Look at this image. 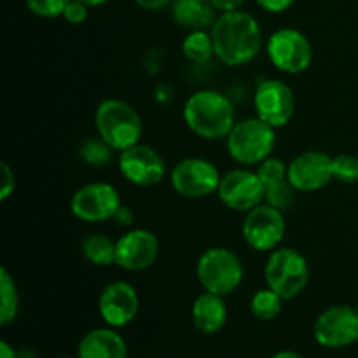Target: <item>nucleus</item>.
I'll return each mask as SVG.
<instances>
[{"instance_id":"nucleus-1","label":"nucleus","mask_w":358,"mask_h":358,"mask_svg":"<svg viewBox=\"0 0 358 358\" xmlns=\"http://www.w3.org/2000/svg\"><path fill=\"white\" fill-rule=\"evenodd\" d=\"M219 62L226 66H243L257 58L262 49L259 21L247 10L220 13L210 30Z\"/></svg>"},{"instance_id":"nucleus-2","label":"nucleus","mask_w":358,"mask_h":358,"mask_svg":"<svg viewBox=\"0 0 358 358\" xmlns=\"http://www.w3.org/2000/svg\"><path fill=\"white\" fill-rule=\"evenodd\" d=\"M182 114L187 128L205 140L227 138L236 124V112L231 100L213 90L192 93L185 100Z\"/></svg>"},{"instance_id":"nucleus-3","label":"nucleus","mask_w":358,"mask_h":358,"mask_svg":"<svg viewBox=\"0 0 358 358\" xmlns=\"http://www.w3.org/2000/svg\"><path fill=\"white\" fill-rule=\"evenodd\" d=\"M94 126L98 135L119 152L136 145L143 133L138 112L117 98H108L98 105L94 112Z\"/></svg>"},{"instance_id":"nucleus-4","label":"nucleus","mask_w":358,"mask_h":358,"mask_svg":"<svg viewBox=\"0 0 358 358\" xmlns=\"http://www.w3.org/2000/svg\"><path fill=\"white\" fill-rule=\"evenodd\" d=\"M227 152L236 163L254 166L271 156L276 145V128L255 117L243 119L234 124L226 138Z\"/></svg>"},{"instance_id":"nucleus-5","label":"nucleus","mask_w":358,"mask_h":358,"mask_svg":"<svg viewBox=\"0 0 358 358\" xmlns=\"http://www.w3.org/2000/svg\"><path fill=\"white\" fill-rule=\"evenodd\" d=\"M196 276L205 292L226 297L241 285L245 269L241 259L233 250L213 247L199 255L196 262Z\"/></svg>"},{"instance_id":"nucleus-6","label":"nucleus","mask_w":358,"mask_h":358,"mask_svg":"<svg viewBox=\"0 0 358 358\" xmlns=\"http://www.w3.org/2000/svg\"><path fill=\"white\" fill-rule=\"evenodd\" d=\"M266 285L289 301L299 296L310 282L306 257L294 248H276L269 252L264 266Z\"/></svg>"},{"instance_id":"nucleus-7","label":"nucleus","mask_w":358,"mask_h":358,"mask_svg":"<svg viewBox=\"0 0 358 358\" xmlns=\"http://www.w3.org/2000/svg\"><path fill=\"white\" fill-rule=\"evenodd\" d=\"M266 52L273 66L289 76L306 72L313 62L310 38L296 28H280L269 35Z\"/></svg>"},{"instance_id":"nucleus-8","label":"nucleus","mask_w":358,"mask_h":358,"mask_svg":"<svg viewBox=\"0 0 358 358\" xmlns=\"http://www.w3.org/2000/svg\"><path fill=\"white\" fill-rule=\"evenodd\" d=\"M219 168L203 157H185L178 161L170 173L171 187L177 194L189 199H201L217 194L220 185Z\"/></svg>"},{"instance_id":"nucleus-9","label":"nucleus","mask_w":358,"mask_h":358,"mask_svg":"<svg viewBox=\"0 0 358 358\" xmlns=\"http://www.w3.org/2000/svg\"><path fill=\"white\" fill-rule=\"evenodd\" d=\"M121 205V196L114 185L107 182H93L73 192L70 212L83 222L98 224L114 219Z\"/></svg>"},{"instance_id":"nucleus-10","label":"nucleus","mask_w":358,"mask_h":358,"mask_svg":"<svg viewBox=\"0 0 358 358\" xmlns=\"http://www.w3.org/2000/svg\"><path fill=\"white\" fill-rule=\"evenodd\" d=\"M287 224L282 210L261 203L247 212L241 226L243 240L255 252H273L285 238Z\"/></svg>"},{"instance_id":"nucleus-11","label":"nucleus","mask_w":358,"mask_h":358,"mask_svg":"<svg viewBox=\"0 0 358 358\" xmlns=\"http://www.w3.org/2000/svg\"><path fill=\"white\" fill-rule=\"evenodd\" d=\"M220 203L233 212H250L266 199V187L259 175L247 168L227 171L217 189Z\"/></svg>"},{"instance_id":"nucleus-12","label":"nucleus","mask_w":358,"mask_h":358,"mask_svg":"<svg viewBox=\"0 0 358 358\" xmlns=\"http://www.w3.org/2000/svg\"><path fill=\"white\" fill-rule=\"evenodd\" d=\"M119 171L122 177L138 187H152L166 177L163 156L145 143H136L119 154Z\"/></svg>"},{"instance_id":"nucleus-13","label":"nucleus","mask_w":358,"mask_h":358,"mask_svg":"<svg viewBox=\"0 0 358 358\" xmlns=\"http://www.w3.org/2000/svg\"><path fill=\"white\" fill-rule=\"evenodd\" d=\"M255 115L273 128H283L296 112V98L289 84L278 79L262 80L254 94Z\"/></svg>"},{"instance_id":"nucleus-14","label":"nucleus","mask_w":358,"mask_h":358,"mask_svg":"<svg viewBox=\"0 0 358 358\" xmlns=\"http://www.w3.org/2000/svg\"><path fill=\"white\" fill-rule=\"evenodd\" d=\"M313 334L325 348H345L358 343V311L345 304L329 308L318 315Z\"/></svg>"},{"instance_id":"nucleus-15","label":"nucleus","mask_w":358,"mask_h":358,"mask_svg":"<svg viewBox=\"0 0 358 358\" xmlns=\"http://www.w3.org/2000/svg\"><path fill=\"white\" fill-rule=\"evenodd\" d=\"M159 255V240L149 229H131L115 241V264L126 271H143Z\"/></svg>"},{"instance_id":"nucleus-16","label":"nucleus","mask_w":358,"mask_h":358,"mask_svg":"<svg viewBox=\"0 0 358 358\" xmlns=\"http://www.w3.org/2000/svg\"><path fill=\"white\" fill-rule=\"evenodd\" d=\"M334 180L332 157L322 150H306L289 163V182L297 192H315Z\"/></svg>"},{"instance_id":"nucleus-17","label":"nucleus","mask_w":358,"mask_h":358,"mask_svg":"<svg viewBox=\"0 0 358 358\" xmlns=\"http://www.w3.org/2000/svg\"><path fill=\"white\" fill-rule=\"evenodd\" d=\"M140 310V297L135 287L128 282H112L101 290L98 311L110 327H124L131 324Z\"/></svg>"},{"instance_id":"nucleus-18","label":"nucleus","mask_w":358,"mask_h":358,"mask_svg":"<svg viewBox=\"0 0 358 358\" xmlns=\"http://www.w3.org/2000/svg\"><path fill=\"white\" fill-rule=\"evenodd\" d=\"M79 358H128V346L121 334L112 329H94L87 332L77 348Z\"/></svg>"},{"instance_id":"nucleus-19","label":"nucleus","mask_w":358,"mask_h":358,"mask_svg":"<svg viewBox=\"0 0 358 358\" xmlns=\"http://www.w3.org/2000/svg\"><path fill=\"white\" fill-rule=\"evenodd\" d=\"M191 317L196 329L203 334H215L222 331L227 322V306L224 297L212 292H203L192 303Z\"/></svg>"},{"instance_id":"nucleus-20","label":"nucleus","mask_w":358,"mask_h":358,"mask_svg":"<svg viewBox=\"0 0 358 358\" xmlns=\"http://www.w3.org/2000/svg\"><path fill=\"white\" fill-rule=\"evenodd\" d=\"M217 9L210 0H175L171 6V17L182 28L206 30L212 28L217 20Z\"/></svg>"},{"instance_id":"nucleus-21","label":"nucleus","mask_w":358,"mask_h":358,"mask_svg":"<svg viewBox=\"0 0 358 358\" xmlns=\"http://www.w3.org/2000/svg\"><path fill=\"white\" fill-rule=\"evenodd\" d=\"M80 252L90 264L98 268H107L115 264V241L105 234L93 233L80 243Z\"/></svg>"},{"instance_id":"nucleus-22","label":"nucleus","mask_w":358,"mask_h":358,"mask_svg":"<svg viewBox=\"0 0 358 358\" xmlns=\"http://www.w3.org/2000/svg\"><path fill=\"white\" fill-rule=\"evenodd\" d=\"M182 52L189 62L196 65L210 62L215 56V48H213L212 34L206 30H192L185 35L182 42Z\"/></svg>"},{"instance_id":"nucleus-23","label":"nucleus","mask_w":358,"mask_h":358,"mask_svg":"<svg viewBox=\"0 0 358 358\" xmlns=\"http://www.w3.org/2000/svg\"><path fill=\"white\" fill-rule=\"evenodd\" d=\"M20 310V296L16 283L6 268L0 269V324L6 327L16 320Z\"/></svg>"},{"instance_id":"nucleus-24","label":"nucleus","mask_w":358,"mask_h":358,"mask_svg":"<svg viewBox=\"0 0 358 358\" xmlns=\"http://www.w3.org/2000/svg\"><path fill=\"white\" fill-rule=\"evenodd\" d=\"M283 297L278 296L275 290L261 289L254 294L250 301V311L257 320L268 322L278 317L283 308Z\"/></svg>"},{"instance_id":"nucleus-25","label":"nucleus","mask_w":358,"mask_h":358,"mask_svg":"<svg viewBox=\"0 0 358 358\" xmlns=\"http://www.w3.org/2000/svg\"><path fill=\"white\" fill-rule=\"evenodd\" d=\"M114 147L110 143L105 142L100 135L98 136H90V138L84 140L79 147V156L84 163H87L90 166H98L103 168L114 157Z\"/></svg>"},{"instance_id":"nucleus-26","label":"nucleus","mask_w":358,"mask_h":358,"mask_svg":"<svg viewBox=\"0 0 358 358\" xmlns=\"http://www.w3.org/2000/svg\"><path fill=\"white\" fill-rule=\"evenodd\" d=\"M255 173L259 175V178L262 180L264 187H269V185L289 180V164L283 163L282 159H276V157L269 156L268 159H264L261 164H257Z\"/></svg>"},{"instance_id":"nucleus-27","label":"nucleus","mask_w":358,"mask_h":358,"mask_svg":"<svg viewBox=\"0 0 358 358\" xmlns=\"http://www.w3.org/2000/svg\"><path fill=\"white\" fill-rule=\"evenodd\" d=\"M332 171L334 178L343 184H357L358 182V157L352 154H338L332 157Z\"/></svg>"},{"instance_id":"nucleus-28","label":"nucleus","mask_w":358,"mask_h":358,"mask_svg":"<svg viewBox=\"0 0 358 358\" xmlns=\"http://www.w3.org/2000/svg\"><path fill=\"white\" fill-rule=\"evenodd\" d=\"M294 192H296V189H294V185L289 180L269 185V187H266V203L283 212V210H287L292 205Z\"/></svg>"},{"instance_id":"nucleus-29","label":"nucleus","mask_w":358,"mask_h":358,"mask_svg":"<svg viewBox=\"0 0 358 358\" xmlns=\"http://www.w3.org/2000/svg\"><path fill=\"white\" fill-rule=\"evenodd\" d=\"M70 0H24V6L35 16L51 20L62 16Z\"/></svg>"},{"instance_id":"nucleus-30","label":"nucleus","mask_w":358,"mask_h":358,"mask_svg":"<svg viewBox=\"0 0 358 358\" xmlns=\"http://www.w3.org/2000/svg\"><path fill=\"white\" fill-rule=\"evenodd\" d=\"M87 14H90V7L84 6L79 0H70L69 6L63 10L62 17L70 24H83L87 20Z\"/></svg>"},{"instance_id":"nucleus-31","label":"nucleus","mask_w":358,"mask_h":358,"mask_svg":"<svg viewBox=\"0 0 358 358\" xmlns=\"http://www.w3.org/2000/svg\"><path fill=\"white\" fill-rule=\"evenodd\" d=\"M2 173H3V184L0 189V199L7 201L10 196L14 194V187H16V180H14V171L7 163H2Z\"/></svg>"},{"instance_id":"nucleus-32","label":"nucleus","mask_w":358,"mask_h":358,"mask_svg":"<svg viewBox=\"0 0 358 358\" xmlns=\"http://www.w3.org/2000/svg\"><path fill=\"white\" fill-rule=\"evenodd\" d=\"M257 6L261 7L262 10L266 13H271V14H280V13H285L287 9L296 3V0H255Z\"/></svg>"},{"instance_id":"nucleus-33","label":"nucleus","mask_w":358,"mask_h":358,"mask_svg":"<svg viewBox=\"0 0 358 358\" xmlns=\"http://www.w3.org/2000/svg\"><path fill=\"white\" fill-rule=\"evenodd\" d=\"M210 2L213 3V7H215L217 10H220V13H227V10L241 9V6H243L247 0H210Z\"/></svg>"},{"instance_id":"nucleus-34","label":"nucleus","mask_w":358,"mask_h":358,"mask_svg":"<svg viewBox=\"0 0 358 358\" xmlns=\"http://www.w3.org/2000/svg\"><path fill=\"white\" fill-rule=\"evenodd\" d=\"M133 219H135V217H133L131 208H129V206H124V205H121V208L117 210V213H115V217H114V220L117 222V226H121V227L131 226Z\"/></svg>"},{"instance_id":"nucleus-35","label":"nucleus","mask_w":358,"mask_h":358,"mask_svg":"<svg viewBox=\"0 0 358 358\" xmlns=\"http://www.w3.org/2000/svg\"><path fill=\"white\" fill-rule=\"evenodd\" d=\"M170 2L171 0H135L136 6L143 10H161Z\"/></svg>"},{"instance_id":"nucleus-36","label":"nucleus","mask_w":358,"mask_h":358,"mask_svg":"<svg viewBox=\"0 0 358 358\" xmlns=\"http://www.w3.org/2000/svg\"><path fill=\"white\" fill-rule=\"evenodd\" d=\"M0 358H17V353L7 341L0 343Z\"/></svg>"},{"instance_id":"nucleus-37","label":"nucleus","mask_w":358,"mask_h":358,"mask_svg":"<svg viewBox=\"0 0 358 358\" xmlns=\"http://www.w3.org/2000/svg\"><path fill=\"white\" fill-rule=\"evenodd\" d=\"M79 2H83L84 6H87V7H90V9H93V7L103 6V3H107L108 0H79Z\"/></svg>"},{"instance_id":"nucleus-38","label":"nucleus","mask_w":358,"mask_h":358,"mask_svg":"<svg viewBox=\"0 0 358 358\" xmlns=\"http://www.w3.org/2000/svg\"><path fill=\"white\" fill-rule=\"evenodd\" d=\"M271 358H304V357H301L299 353H296V352H278V353H275Z\"/></svg>"},{"instance_id":"nucleus-39","label":"nucleus","mask_w":358,"mask_h":358,"mask_svg":"<svg viewBox=\"0 0 358 358\" xmlns=\"http://www.w3.org/2000/svg\"><path fill=\"white\" fill-rule=\"evenodd\" d=\"M58 358H76V357H58ZM77 358H79V357H77Z\"/></svg>"},{"instance_id":"nucleus-40","label":"nucleus","mask_w":358,"mask_h":358,"mask_svg":"<svg viewBox=\"0 0 358 358\" xmlns=\"http://www.w3.org/2000/svg\"><path fill=\"white\" fill-rule=\"evenodd\" d=\"M357 311H358V306H357Z\"/></svg>"}]
</instances>
